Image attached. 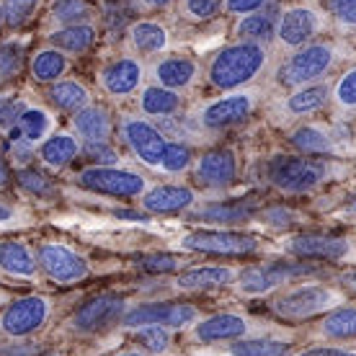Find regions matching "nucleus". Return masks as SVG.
Instances as JSON below:
<instances>
[{
    "label": "nucleus",
    "instance_id": "obj_1",
    "mask_svg": "<svg viewBox=\"0 0 356 356\" xmlns=\"http://www.w3.org/2000/svg\"><path fill=\"white\" fill-rule=\"evenodd\" d=\"M264 176L271 186L286 194H305L318 188L330 176V163L305 158V155H276L264 165Z\"/></svg>",
    "mask_w": 356,
    "mask_h": 356
},
{
    "label": "nucleus",
    "instance_id": "obj_2",
    "mask_svg": "<svg viewBox=\"0 0 356 356\" xmlns=\"http://www.w3.org/2000/svg\"><path fill=\"white\" fill-rule=\"evenodd\" d=\"M266 65V52L261 44L238 42L232 47H225L222 52L212 60L209 81L222 90L238 88L243 83L253 81Z\"/></svg>",
    "mask_w": 356,
    "mask_h": 356
},
{
    "label": "nucleus",
    "instance_id": "obj_3",
    "mask_svg": "<svg viewBox=\"0 0 356 356\" xmlns=\"http://www.w3.org/2000/svg\"><path fill=\"white\" fill-rule=\"evenodd\" d=\"M336 63V52L330 44H307L300 47L297 52L289 57L279 72V81L286 86H310Z\"/></svg>",
    "mask_w": 356,
    "mask_h": 356
},
{
    "label": "nucleus",
    "instance_id": "obj_4",
    "mask_svg": "<svg viewBox=\"0 0 356 356\" xmlns=\"http://www.w3.org/2000/svg\"><path fill=\"white\" fill-rule=\"evenodd\" d=\"M315 274V268L307 261H274V264H261L248 266L238 276V286L243 294H266L284 282H292L297 276Z\"/></svg>",
    "mask_w": 356,
    "mask_h": 356
},
{
    "label": "nucleus",
    "instance_id": "obj_5",
    "mask_svg": "<svg viewBox=\"0 0 356 356\" xmlns=\"http://www.w3.org/2000/svg\"><path fill=\"white\" fill-rule=\"evenodd\" d=\"M336 305H339V294L333 289L307 284L282 294L274 302V310L286 321H302V318H312V315H321L325 310H333Z\"/></svg>",
    "mask_w": 356,
    "mask_h": 356
},
{
    "label": "nucleus",
    "instance_id": "obj_6",
    "mask_svg": "<svg viewBox=\"0 0 356 356\" xmlns=\"http://www.w3.org/2000/svg\"><path fill=\"white\" fill-rule=\"evenodd\" d=\"M181 248L207 253V256H250L259 250V241L253 235L230 230H196L181 241Z\"/></svg>",
    "mask_w": 356,
    "mask_h": 356
},
{
    "label": "nucleus",
    "instance_id": "obj_7",
    "mask_svg": "<svg viewBox=\"0 0 356 356\" xmlns=\"http://www.w3.org/2000/svg\"><path fill=\"white\" fill-rule=\"evenodd\" d=\"M78 184L88 188L93 194H106L116 199H129V196H140L145 191V178L129 170L114 168V165H96V168L83 170Z\"/></svg>",
    "mask_w": 356,
    "mask_h": 356
},
{
    "label": "nucleus",
    "instance_id": "obj_8",
    "mask_svg": "<svg viewBox=\"0 0 356 356\" xmlns=\"http://www.w3.org/2000/svg\"><path fill=\"white\" fill-rule=\"evenodd\" d=\"M196 321V310L191 305L176 302H150L140 305L124 315V325L129 328H145V325H161V328H186Z\"/></svg>",
    "mask_w": 356,
    "mask_h": 356
},
{
    "label": "nucleus",
    "instance_id": "obj_9",
    "mask_svg": "<svg viewBox=\"0 0 356 356\" xmlns=\"http://www.w3.org/2000/svg\"><path fill=\"white\" fill-rule=\"evenodd\" d=\"M127 302L116 294H98L93 300L83 305L81 310L75 312L72 325L83 333H98V330L111 328L122 315H124Z\"/></svg>",
    "mask_w": 356,
    "mask_h": 356
},
{
    "label": "nucleus",
    "instance_id": "obj_10",
    "mask_svg": "<svg viewBox=\"0 0 356 356\" xmlns=\"http://www.w3.org/2000/svg\"><path fill=\"white\" fill-rule=\"evenodd\" d=\"M47 315H49V305L42 300V297H24L3 312L0 318V328L6 330L8 336H29L44 325Z\"/></svg>",
    "mask_w": 356,
    "mask_h": 356
},
{
    "label": "nucleus",
    "instance_id": "obj_11",
    "mask_svg": "<svg viewBox=\"0 0 356 356\" xmlns=\"http://www.w3.org/2000/svg\"><path fill=\"white\" fill-rule=\"evenodd\" d=\"M39 264L44 271L60 284H70V282H81L88 274V264L75 253V250L65 248L60 243H47L39 248Z\"/></svg>",
    "mask_w": 356,
    "mask_h": 356
},
{
    "label": "nucleus",
    "instance_id": "obj_12",
    "mask_svg": "<svg viewBox=\"0 0 356 356\" xmlns=\"http://www.w3.org/2000/svg\"><path fill=\"white\" fill-rule=\"evenodd\" d=\"M124 140L129 143L134 155L143 163H147V165H161L163 152L168 147L163 132H158L150 122H143V119H127Z\"/></svg>",
    "mask_w": 356,
    "mask_h": 356
},
{
    "label": "nucleus",
    "instance_id": "obj_13",
    "mask_svg": "<svg viewBox=\"0 0 356 356\" xmlns=\"http://www.w3.org/2000/svg\"><path fill=\"white\" fill-rule=\"evenodd\" d=\"M321 31V16L312 8H289L276 24V36L286 47H305L312 36Z\"/></svg>",
    "mask_w": 356,
    "mask_h": 356
},
{
    "label": "nucleus",
    "instance_id": "obj_14",
    "mask_svg": "<svg viewBox=\"0 0 356 356\" xmlns=\"http://www.w3.org/2000/svg\"><path fill=\"white\" fill-rule=\"evenodd\" d=\"M250 114H253V96L250 93H235V96H225L209 104L202 114V122L209 129H225V127L245 122Z\"/></svg>",
    "mask_w": 356,
    "mask_h": 356
},
{
    "label": "nucleus",
    "instance_id": "obj_15",
    "mask_svg": "<svg viewBox=\"0 0 356 356\" xmlns=\"http://www.w3.org/2000/svg\"><path fill=\"white\" fill-rule=\"evenodd\" d=\"M286 250L297 259L312 261H339L348 253V243L333 235H297L289 241Z\"/></svg>",
    "mask_w": 356,
    "mask_h": 356
},
{
    "label": "nucleus",
    "instance_id": "obj_16",
    "mask_svg": "<svg viewBox=\"0 0 356 356\" xmlns=\"http://www.w3.org/2000/svg\"><path fill=\"white\" fill-rule=\"evenodd\" d=\"M238 176V161H235V152L227 147L220 150H209L202 155V161L196 165V178L212 188L230 186Z\"/></svg>",
    "mask_w": 356,
    "mask_h": 356
},
{
    "label": "nucleus",
    "instance_id": "obj_17",
    "mask_svg": "<svg viewBox=\"0 0 356 356\" xmlns=\"http://www.w3.org/2000/svg\"><path fill=\"white\" fill-rule=\"evenodd\" d=\"M248 333V321L232 312H220L212 315L196 325L194 336L204 343H217V341H238Z\"/></svg>",
    "mask_w": 356,
    "mask_h": 356
},
{
    "label": "nucleus",
    "instance_id": "obj_18",
    "mask_svg": "<svg viewBox=\"0 0 356 356\" xmlns=\"http://www.w3.org/2000/svg\"><path fill=\"white\" fill-rule=\"evenodd\" d=\"M256 214H261L259 202L253 199H230V202H214V204L202 207L196 217L204 220V222H248Z\"/></svg>",
    "mask_w": 356,
    "mask_h": 356
},
{
    "label": "nucleus",
    "instance_id": "obj_19",
    "mask_svg": "<svg viewBox=\"0 0 356 356\" xmlns=\"http://www.w3.org/2000/svg\"><path fill=\"white\" fill-rule=\"evenodd\" d=\"M191 204H194V191L186 186H158L143 199V207L150 214H178Z\"/></svg>",
    "mask_w": 356,
    "mask_h": 356
},
{
    "label": "nucleus",
    "instance_id": "obj_20",
    "mask_svg": "<svg viewBox=\"0 0 356 356\" xmlns=\"http://www.w3.org/2000/svg\"><path fill=\"white\" fill-rule=\"evenodd\" d=\"M101 81H104V88L111 96H129L143 81V67H140L137 60L124 57V60H116V63L108 65L104 75H101Z\"/></svg>",
    "mask_w": 356,
    "mask_h": 356
},
{
    "label": "nucleus",
    "instance_id": "obj_21",
    "mask_svg": "<svg viewBox=\"0 0 356 356\" xmlns=\"http://www.w3.org/2000/svg\"><path fill=\"white\" fill-rule=\"evenodd\" d=\"M232 279H235V271L227 266H202L178 274L176 286L186 289V292H204V289H217V286L230 284Z\"/></svg>",
    "mask_w": 356,
    "mask_h": 356
},
{
    "label": "nucleus",
    "instance_id": "obj_22",
    "mask_svg": "<svg viewBox=\"0 0 356 356\" xmlns=\"http://www.w3.org/2000/svg\"><path fill=\"white\" fill-rule=\"evenodd\" d=\"M155 75L163 88L181 90L196 78V63L188 57H168L155 67Z\"/></svg>",
    "mask_w": 356,
    "mask_h": 356
},
{
    "label": "nucleus",
    "instance_id": "obj_23",
    "mask_svg": "<svg viewBox=\"0 0 356 356\" xmlns=\"http://www.w3.org/2000/svg\"><path fill=\"white\" fill-rule=\"evenodd\" d=\"M75 129L88 143H106L108 132H111V119H108V114L101 106H88L78 111Z\"/></svg>",
    "mask_w": 356,
    "mask_h": 356
},
{
    "label": "nucleus",
    "instance_id": "obj_24",
    "mask_svg": "<svg viewBox=\"0 0 356 356\" xmlns=\"http://www.w3.org/2000/svg\"><path fill=\"white\" fill-rule=\"evenodd\" d=\"M0 268L13 276H34L36 274L34 256L29 253L26 245H21V243H16V241L0 243Z\"/></svg>",
    "mask_w": 356,
    "mask_h": 356
},
{
    "label": "nucleus",
    "instance_id": "obj_25",
    "mask_svg": "<svg viewBox=\"0 0 356 356\" xmlns=\"http://www.w3.org/2000/svg\"><path fill=\"white\" fill-rule=\"evenodd\" d=\"M49 39H52V44L57 49L81 54V52H88L90 47H93V42H96V29L86 26V24H75V26H65L60 31H54Z\"/></svg>",
    "mask_w": 356,
    "mask_h": 356
},
{
    "label": "nucleus",
    "instance_id": "obj_26",
    "mask_svg": "<svg viewBox=\"0 0 356 356\" xmlns=\"http://www.w3.org/2000/svg\"><path fill=\"white\" fill-rule=\"evenodd\" d=\"M292 343L276 339H238L230 346V356H289Z\"/></svg>",
    "mask_w": 356,
    "mask_h": 356
},
{
    "label": "nucleus",
    "instance_id": "obj_27",
    "mask_svg": "<svg viewBox=\"0 0 356 356\" xmlns=\"http://www.w3.org/2000/svg\"><path fill=\"white\" fill-rule=\"evenodd\" d=\"M140 104H143L145 114L168 116V114H176V111H178V106H181V98H178L176 90L163 88V86H152V88H145L143 98H140Z\"/></svg>",
    "mask_w": 356,
    "mask_h": 356
},
{
    "label": "nucleus",
    "instance_id": "obj_28",
    "mask_svg": "<svg viewBox=\"0 0 356 356\" xmlns=\"http://www.w3.org/2000/svg\"><path fill=\"white\" fill-rule=\"evenodd\" d=\"M129 34H132V47L143 54L161 52V49H165V44H168V34H165V29L158 26V24H152V21L134 24Z\"/></svg>",
    "mask_w": 356,
    "mask_h": 356
},
{
    "label": "nucleus",
    "instance_id": "obj_29",
    "mask_svg": "<svg viewBox=\"0 0 356 356\" xmlns=\"http://www.w3.org/2000/svg\"><path fill=\"white\" fill-rule=\"evenodd\" d=\"M323 333L328 339L348 341L356 339V310L354 307H333V312L325 315L323 321Z\"/></svg>",
    "mask_w": 356,
    "mask_h": 356
},
{
    "label": "nucleus",
    "instance_id": "obj_30",
    "mask_svg": "<svg viewBox=\"0 0 356 356\" xmlns=\"http://www.w3.org/2000/svg\"><path fill=\"white\" fill-rule=\"evenodd\" d=\"M292 143L305 152V155H328L333 152V137L321 127H300L292 134Z\"/></svg>",
    "mask_w": 356,
    "mask_h": 356
},
{
    "label": "nucleus",
    "instance_id": "obj_31",
    "mask_svg": "<svg viewBox=\"0 0 356 356\" xmlns=\"http://www.w3.org/2000/svg\"><path fill=\"white\" fill-rule=\"evenodd\" d=\"M49 101H52L57 108H63V111H83L86 104H88V90L83 88L81 83L65 81V83L52 86Z\"/></svg>",
    "mask_w": 356,
    "mask_h": 356
},
{
    "label": "nucleus",
    "instance_id": "obj_32",
    "mask_svg": "<svg viewBox=\"0 0 356 356\" xmlns=\"http://www.w3.org/2000/svg\"><path fill=\"white\" fill-rule=\"evenodd\" d=\"M75 155H78V143L70 134H54L42 145V161L47 165H54V168H63L65 163H70Z\"/></svg>",
    "mask_w": 356,
    "mask_h": 356
},
{
    "label": "nucleus",
    "instance_id": "obj_33",
    "mask_svg": "<svg viewBox=\"0 0 356 356\" xmlns=\"http://www.w3.org/2000/svg\"><path fill=\"white\" fill-rule=\"evenodd\" d=\"M276 34L274 18L268 13H250L238 24V36L243 42H250V44H264L271 36Z\"/></svg>",
    "mask_w": 356,
    "mask_h": 356
},
{
    "label": "nucleus",
    "instance_id": "obj_34",
    "mask_svg": "<svg viewBox=\"0 0 356 356\" xmlns=\"http://www.w3.org/2000/svg\"><path fill=\"white\" fill-rule=\"evenodd\" d=\"M325 101H328V88L315 83V86H302L300 90H294L286 101V108L292 114H310V111H318Z\"/></svg>",
    "mask_w": 356,
    "mask_h": 356
},
{
    "label": "nucleus",
    "instance_id": "obj_35",
    "mask_svg": "<svg viewBox=\"0 0 356 356\" xmlns=\"http://www.w3.org/2000/svg\"><path fill=\"white\" fill-rule=\"evenodd\" d=\"M49 127L52 119L42 108H24V114L18 116V134L24 143H39L42 137H47Z\"/></svg>",
    "mask_w": 356,
    "mask_h": 356
},
{
    "label": "nucleus",
    "instance_id": "obj_36",
    "mask_svg": "<svg viewBox=\"0 0 356 356\" xmlns=\"http://www.w3.org/2000/svg\"><path fill=\"white\" fill-rule=\"evenodd\" d=\"M67 70V60L65 54H60L57 49H44L34 57V78L42 83H52L57 78H63Z\"/></svg>",
    "mask_w": 356,
    "mask_h": 356
},
{
    "label": "nucleus",
    "instance_id": "obj_37",
    "mask_svg": "<svg viewBox=\"0 0 356 356\" xmlns=\"http://www.w3.org/2000/svg\"><path fill=\"white\" fill-rule=\"evenodd\" d=\"M21 67H24V47L18 42H3L0 44V86L13 81Z\"/></svg>",
    "mask_w": 356,
    "mask_h": 356
},
{
    "label": "nucleus",
    "instance_id": "obj_38",
    "mask_svg": "<svg viewBox=\"0 0 356 356\" xmlns=\"http://www.w3.org/2000/svg\"><path fill=\"white\" fill-rule=\"evenodd\" d=\"M16 181L24 191H29V194H34V196H42V199H49V196L57 194V188H54L52 181L36 168H21Z\"/></svg>",
    "mask_w": 356,
    "mask_h": 356
},
{
    "label": "nucleus",
    "instance_id": "obj_39",
    "mask_svg": "<svg viewBox=\"0 0 356 356\" xmlns=\"http://www.w3.org/2000/svg\"><path fill=\"white\" fill-rule=\"evenodd\" d=\"M52 13L57 21H63L67 26H75V24H81L83 18L90 16V6L86 0H54Z\"/></svg>",
    "mask_w": 356,
    "mask_h": 356
},
{
    "label": "nucleus",
    "instance_id": "obj_40",
    "mask_svg": "<svg viewBox=\"0 0 356 356\" xmlns=\"http://www.w3.org/2000/svg\"><path fill=\"white\" fill-rule=\"evenodd\" d=\"M39 8V0H6L3 3V13L10 26H21L24 21L34 16Z\"/></svg>",
    "mask_w": 356,
    "mask_h": 356
},
{
    "label": "nucleus",
    "instance_id": "obj_41",
    "mask_svg": "<svg viewBox=\"0 0 356 356\" xmlns=\"http://www.w3.org/2000/svg\"><path fill=\"white\" fill-rule=\"evenodd\" d=\"M191 163V150H188L186 145L181 143H168L165 152H163V161L161 165L168 173H181V170H186V165Z\"/></svg>",
    "mask_w": 356,
    "mask_h": 356
},
{
    "label": "nucleus",
    "instance_id": "obj_42",
    "mask_svg": "<svg viewBox=\"0 0 356 356\" xmlns=\"http://www.w3.org/2000/svg\"><path fill=\"white\" fill-rule=\"evenodd\" d=\"M137 341L143 343L147 351L152 354H163L168 348V333L161 325H145V328H137Z\"/></svg>",
    "mask_w": 356,
    "mask_h": 356
},
{
    "label": "nucleus",
    "instance_id": "obj_43",
    "mask_svg": "<svg viewBox=\"0 0 356 356\" xmlns=\"http://www.w3.org/2000/svg\"><path fill=\"white\" fill-rule=\"evenodd\" d=\"M137 266L150 271V274H168V271H176L178 268V259L176 256H165V253H155V256L137 259Z\"/></svg>",
    "mask_w": 356,
    "mask_h": 356
},
{
    "label": "nucleus",
    "instance_id": "obj_44",
    "mask_svg": "<svg viewBox=\"0 0 356 356\" xmlns=\"http://www.w3.org/2000/svg\"><path fill=\"white\" fill-rule=\"evenodd\" d=\"M184 6H186V13L194 21H209V18H214L220 13L222 0H186Z\"/></svg>",
    "mask_w": 356,
    "mask_h": 356
},
{
    "label": "nucleus",
    "instance_id": "obj_45",
    "mask_svg": "<svg viewBox=\"0 0 356 356\" xmlns=\"http://www.w3.org/2000/svg\"><path fill=\"white\" fill-rule=\"evenodd\" d=\"M336 101H339L341 106L356 108V67L348 70L339 81V86H336Z\"/></svg>",
    "mask_w": 356,
    "mask_h": 356
},
{
    "label": "nucleus",
    "instance_id": "obj_46",
    "mask_svg": "<svg viewBox=\"0 0 356 356\" xmlns=\"http://www.w3.org/2000/svg\"><path fill=\"white\" fill-rule=\"evenodd\" d=\"M129 13H132V6H129V0H111L106 8V24L108 29H116V31H122L127 26V21H129Z\"/></svg>",
    "mask_w": 356,
    "mask_h": 356
},
{
    "label": "nucleus",
    "instance_id": "obj_47",
    "mask_svg": "<svg viewBox=\"0 0 356 356\" xmlns=\"http://www.w3.org/2000/svg\"><path fill=\"white\" fill-rule=\"evenodd\" d=\"M330 10L346 26H356V0H330Z\"/></svg>",
    "mask_w": 356,
    "mask_h": 356
},
{
    "label": "nucleus",
    "instance_id": "obj_48",
    "mask_svg": "<svg viewBox=\"0 0 356 356\" xmlns=\"http://www.w3.org/2000/svg\"><path fill=\"white\" fill-rule=\"evenodd\" d=\"M21 114H24V106H21V101H13V98H6V101H0V129L18 124V116H21Z\"/></svg>",
    "mask_w": 356,
    "mask_h": 356
},
{
    "label": "nucleus",
    "instance_id": "obj_49",
    "mask_svg": "<svg viewBox=\"0 0 356 356\" xmlns=\"http://www.w3.org/2000/svg\"><path fill=\"white\" fill-rule=\"evenodd\" d=\"M86 155H88L90 161H98V163H116V152L111 145L106 143H88L86 147Z\"/></svg>",
    "mask_w": 356,
    "mask_h": 356
},
{
    "label": "nucleus",
    "instance_id": "obj_50",
    "mask_svg": "<svg viewBox=\"0 0 356 356\" xmlns=\"http://www.w3.org/2000/svg\"><path fill=\"white\" fill-rule=\"evenodd\" d=\"M266 6V0H225V8L235 13V16H241V13H256Z\"/></svg>",
    "mask_w": 356,
    "mask_h": 356
},
{
    "label": "nucleus",
    "instance_id": "obj_51",
    "mask_svg": "<svg viewBox=\"0 0 356 356\" xmlns=\"http://www.w3.org/2000/svg\"><path fill=\"white\" fill-rule=\"evenodd\" d=\"M300 356H356L354 351H343V348H310Z\"/></svg>",
    "mask_w": 356,
    "mask_h": 356
},
{
    "label": "nucleus",
    "instance_id": "obj_52",
    "mask_svg": "<svg viewBox=\"0 0 356 356\" xmlns=\"http://www.w3.org/2000/svg\"><path fill=\"white\" fill-rule=\"evenodd\" d=\"M10 178V170H8V163L0 158V186H6Z\"/></svg>",
    "mask_w": 356,
    "mask_h": 356
},
{
    "label": "nucleus",
    "instance_id": "obj_53",
    "mask_svg": "<svg viewBox=\"0 0 356 356\" xmlns=\"http://www.w3.org/2000/svg\"><path fill=\"white\" fill-rule=\"evenodd\" d=\"M341 282L346 286H351V289H356V271H346V274L341 276Z\"/></svg>",
    "mask_w": 356,
    "mask_h": 356
},
{
    "label": "nucleus",
    "instance_id": "obj_54",
    "mask_svg": "<svg viewBox=\"0 0 356 356\" xmlns=\"http://www.w3.org/2000/svg\"><path fill=\"white\" fill-rule=\"evenodd\" d=\"M343 212H346V214H351V217H356V194L351 196V199H348V204L343 207Z\"/></svg>",
    "mask_w": 356,
    "mask_h": 356
},
{
    "label": "nucleus",
    "instance_id": "obj_55",
    "mask_svg": "<svg viewBox=\"0 0 356 356\" xmlns=\"http://www.w3.org/2000/svg\"><path fill=\"white\" fill-rule=\"evenodd\" d=\"M145 6H150V8H158V6H168L170 0H143Z\"/></svg>",
    "mask_w": 356,
    "mask_h": 356
},
{
    "label": "nucleus",
    "instance_id": "obj_56",
    "mask_svg": "<svg viewBox=\"0 0 356 356\" xmlns=\"http://www.w3.org/2000/svg\"><path fill=\"white\" fill-rule=\"evenodd\" d=\"M6 220H10V209L6 204H0V222H6Z\"/></svg>",
    "mask_w": 356,
    "mask_h": 356
},
{
    "label": "nucleus",
    "instance_id": "obj_57",
    "mask_svg": "<svg viewBox=\"0 0 356 356\" xmlns=\"http://www.w3.org/2000/svg\"><path fill=\"white\" fill-rule=\"evenodd\" d=\"M3 21H6V13H3V6H0V24H3Z\"/></svg>",
    "mask_w": 356,
    "mask_h": 356
},
{
    "label": "nucleus",
    "instance_id": "obj_58",
    "mask_svg": "<svg viewBox=\"0 0 356 356\" xmlns=\"http://www.w3.org/2000/svg\"><path fill=\"white\" fill-rule=\"evenodd\" d=\"M122 356H140V354H122Z\"/></svg>",
    "mask_w": 356,
    "mask_h": 356
}]
</instances>
